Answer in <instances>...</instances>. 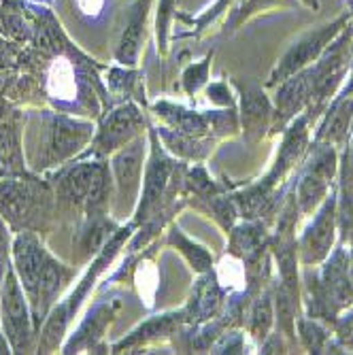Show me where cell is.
<instances>
[{
	"mask_svg": "<svg viewBox=\"0 0 353 355\" xmlns=\"http://www.w3.org/2000/svg\"><path fill=\"white\" fill-rule=\"evenodd\" d=\"M94 139V125L62 113L39 111L28 117L26 145L28 162L35 171H45L67 162Z\"/></svg>",
	"mask_w": 353,
	"mask_h": 355,
	"instance_id": "cell-1",
	"label": "cell"
},
{
	"mask_svg": "<svg viewBox=\"0 0 353 355\" xmlns=\"http://www.w3.org/2000/svg\"><path fill=\"white\" fill-rule=\"evenodd\" d=\"M55 191L43 179L17 173L0 181V213L13 230L43 232L53 215Z\"/></svg>",
	"mask_w": 353,
	"mask_h": 355,
	"instance_id": "cell-2",
	"label": "cell"
},
{
	"mask_svg": "<svg viewBox=\"0 0 353 355\" xmlns=\"http://www.w3.org/2000/svg\"><path fill=\"white\" fill-rule=\"evenodd\" d=\"M55 200L69 209H83L85 217L105 215L111 193L109 166L101 159L73 162L53 175Z\"/></svg>",
	"mask_w": 353,
	"mask_h": 355,
	"instance_id": "cell-3",
	"label": "cell"
},
{
	"mask_svg": "<svg viewBox=\"0 0 353 355\" xmlns=\"http://www.w3.org/2000/svg\"><path fill=\"white\" fill-rule=\"evenodd\" d=\"M45 94L47 98L67 111H98V103L94 101V89L87 75L79 71L77 64L69 58L55 53L45 71Z\"/></svg>",
	"mask_w": 353,
	"mask_h": 355,
	"instance_id": "cell-4",
	"label": "cell"
},
{
	"mask_svg": "<svg viewBox=\"0 0 353 355\" xmlns=\"http://www.w3.org/2000/svg\"><path fill=\"white\" fill-rule=\"evenodd\" d=\"M0 319L9 338V345L15 353H28L32 338H35V324H32V311L26 298L24 287L17 279L15 268L11 266L3 279V292H0Z\"/></svg>",
	"mask_w": 353,
	"mask_h": 355,
	"instance_id": "cell-5",
	"label": "cell"
},
{
	"mask_svg": "<svg viewBox=\"0 0 353 355\" xmlns=\"http://www.w3.org/2000/svg\"><path fill=\"white\" fill-rule=\"evenodd\" d=\"M145 137H137L126 147H121L113 157V177H115V211L117 217L128 215L137 202L139 187H141V173L145 162Z\"/></svg>",
	"mask_w": 353,
	"mask_h": 355,
	"instance_id": "cell-6",
	"label": "cell"
},
{
	"mask_svg": "<svg viewBox=\"0 0 353 355\" xmlns=\"http://www.w3.org/2000/svg\"><path fill=\"white\" fill-rule=\"evenodd\" d=\"M143 128H145V117L132 103H126V105L113 109L103 119L98 132H96L89 155L103 157V155H109V153L126 147L130 141L141 137Z\"/></svg>",
	"mask_w": 353,
	"mask_h": 355,
	"instance_id": "cell-7",
	"label": "cell"
},
{
	"mask_svg": "<svg viewBox=\"0 0 353 355\" xmlns=\"http://www.w3.org/2000/svg\"><path fill=\"white\" fill-rule=\"evenodd\" d=\"M11 249H13V268L30 302V311H35L39 302V283H41L43 264L49 253L37 239V232L30 230H21L15 236Z\"/></svg>",
	"mask_w": 353,
	"mask_h": 355,
	"instance_id": "cell-8",
	"label": "cell"
},
{
	"mask_svg": "<svg viewBox=\"0 0 353 355\" xmlns=\"http://www.w3.org/2000/svg\"><path fill=\"white\" fill-rule=\"evenodd\" d=\"M119 309V302L115 300H105L96 304L87 317L83 319V324L79 326V330L71 336V340L64 345V353H79V351H87V349H96V343H98L105 334V328L109 326V321L115 317Z\"/></svg>",
	"mask_w": 353,
	"mask_h": 355,
	"instance_id": "cell-9",
	"label": "cell"
},
{
	"mask_svg": "<svg viewBox=\"0 0 353 355\" xmlns=\"http://www.w3.org/2000/svg\"><path fill=\"white\" fill-rule=\"evenodd\" d=\"M155 115L162 117L173 130L177 132H183V135H191V137H203L207 130H209V121L213 123V115H200V113H194V111H187V109H181L177 105H171V103H157L153 107Z\"/></svg>",
	"mask_w": 353,
	"mask_h": 355,
	"instance_id": "cell-10",
	"label": "cell"
},
{
	"mask_svg": "<svg viewBox=\"0 0 353 355\" xmlns=\"http://www.w3.org/2000/svg\"><path fill=\"white\" fill-rule=\"evenodd\" d=\"M0 166H3L9 175H17V173L26 171L21 130H19L17 117L0 121Z\"/></svg>",
	"mask_w": 353,
	"mask_h": 355,
	"instance_id": "cell-11",
	"label": "cell"
},
{
	"mask_svg": "<svg viewBox=\"0 0 353 355\" xmlns=\"http://www.w3.org/2000/svg\"><path fill=\"white\" fill-rule=\"evenodd\" d=\"M185 321V315L183 311L181 313H169V315H162V317H153L151 321H147L145 326H141L137 332H132V336L123 338L119 345L113 347V351H123V349H130V347H137L141 343H147V340H153V338H160V336H166V334H173L179 324Z\"/></svg>",
	"mask_w": 353,
	"mask_h": 355,
	"instance_id": "cell-12",
	"label": "cell"
},
{
	"mask_svg": "<svg viewBox=\"0 0 353 355\" xmlns=\"http://www.w3.org/2000/svg\"><path fill=\"white\" fill-rule=\"evenodd\" d=\"M334 213H332V202L322 211L319 219L315 221V225L311 228L307 243H304V260L313 262L319 260L322 255H326V251L332 245V236H334Z\"/></svg>",
	"mask_w": 353,
	"mask_h": 355,
	"instance_id": "cell-13",
	"label": "cell"
},
{
	"mask_svg": "<svg viewBox=\"0 0 353 355\" xmlns=\"http://www.w3.org/2000/svg\"><path fill=\"white\" fill-rule=\"evenodd\" d=\"M155 132L175 155L185 159H203L211 149V141H205L200 137L183 135L177 130H169V128H155Z\"/></svg>",
	"mask_w": 353,
	"mask_h": 355,
	"instance_id": "cell-14",
	"label": "cell"
},
{
	"mask_svg": "<svg viewBox=\"0 0 353 355\" xmlns=\"http://www.w3.org/2000/svg\"><path fill=\"white\" fill-rule=\"evenodd\" d=\"M169 243L175 245V247L187 257V262L191 264V268H194L196 272H207V270H211L213 260H211L209 251H207L205 247L196 245V243H191L189 239H185V236L181 234L179 228H173V230H171Z\"/></svg>",
	"mask_w": 353,
	"mask_h": 355,
	"instance_id": "cell-15",
	"label": "cell"
},
{
	"mask_svg": "<svg viewBox=\"0 0 353 355\" xmlns=\"http://www.w3.org/2000/svg\"><path fill=\"white\" fill-rule=\"evenodd\" d=\"M135 283H137V289L141 298L145 300L147 306H153L155 302V294H157V283H160V275H157V268L155 264L149 260V257H143L137 266V272H135Z\"/></svg>",
	"mask_w": 353,
	"mask_h": 355,
	"instance_id": "cell-16",
	"label": "cell"
},
{
	"mask_svg": "<svg viewBox=\"0 0 353 355\" xmlns=\"http://www.w3.org/2000/svg\"><path fill=\"white\" fill-rule=\"evenodd\" d=\"M326 185H324V177L322 175H313V177H307L304 183L300 185V202L302 207L309 211L319 198H322V193H324Z\"/></svg>",
	"mask_w": 353,
	"mask_h": 355,
	"instance_id": "cell-17",
	"label": "cell"
},
{
	"mask_svg": "<svg viewBox=\"0 0 353 355\" xmlns=\"http://www.w3.org/2000/svg\"><path fill=\"white\" fill-rule=\"evenodd\" d=\"M253 332L255 336H264L268 326H270V306H268V300L262 298L258 304L253 309Z\"/></svg>",
	"mask_w": 353,
	"mask_h": 355,
	"instance_id": "cell-18",
	"label": "cell"
},
{
	"mask_svg": "<svg viewBox=\"0 0 353 355\" xmlns=\"http://www.w3.org/2000/svg\"><path fill=\"white\" fill-rule=\"evenodd\" d=\"M11 247L13 245H11V239H9V228L5 225V221L0 219V283H3L7 270L11 268V264H9V257H11V251H13Z\"/></svg>",
	"mask_w": 353,
	"mask_h": 355,
	"instance_id": "cell-19",
	"label": "cell"
},
{
	"mask_svg": "<svg viewBox=\"0 0 353 355\" xmlns=\"http://www.w3.org/2000/svg\"><path fill=\"white\" fill-rule=\"evenodd\" d=\"M75 7H77L81 17H85L89 21H96V19H101L105 15L107 0H75Z\"/></svg>",
	"mask_w": 353,
	"mask_h": 355,
	"instance_id": "cell-20",
	"label": "cell"
},
{
	"mask_svg": "<svg viewBox=\"0 0 353 355\" xmlns=\"http://www.w3.org/2000/svg\"><path fill=\"white\" fill-rule=\"evenodd\" d=\"M205 75H207V64H200V67H191L185 77H183V83H185V92L187 94H194L200 83L205 81Z\"/></svg>",
	"mask_w": 353,
	"mask_h": 355,
	"instance_id": "cell-21",
	"label": "cell"
},
{
	"mask_svg": "<svg viewBox=\"0 0 353 355\" xmlns=\"http://www.w3.org/2000/svg\"><path fill=\"white\" fill-rule=\"evenodd\" d=\"M209 98L215 101V103H221V105H230V94H226L223 85H211L209 87Z\"/></svg>",
	"mask_w": 353,
	"mask_h": 355,
	"instance_id": "cell-22",
	"label": "cell"
}]
</instances>
